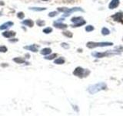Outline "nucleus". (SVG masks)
<instances>
[{
	"mask_svg": "<svg viewBox=\"0 0 123 116\" xmlns=\"http://www.w3.org/2000/svg\"><path fill=\"white\" fill-rule=\"evenodd\" d=\"M121 53L119 52L118 50H106L105 52H92V56H94L95 58L101 59L103 57H107V56H112L115 55H120Z\"/></svg>",
	"mask_w": 123,
	"mask_h": 116,
	"instance_id": "f257e3e1",
	"label": "nucleus"
},
{
	"mask_svg": "<svg viewBox=\"0 0 123 116\" xmlns=\"http://www.w3.org/2000/svg\"><path fill=\"white\" fill-rule=\"evenodd\" d=\"M106 88H107V84L105 82H99L89 86L88 88V92L91 94H95V93H98V91L105 90Z\"/></svg>",
	"mask_w": 123,
	"mask_h": 116,
	"instance_id": "f03ea898",
	"label": "nucleus"
},
{
	"mask_svg": "<svg viewBox=\"0 0 123 116\" xmlns=\"http://www.w3.org/2000/svg\"><path fill=\"white\" fill-rule=\"evenodd\" d=\"M113 45V43L112 42H93L89 41L86 44V47L89 49H94L96 47H111Z\"/></svg>",
	"mask_w": 123,
	"mask_h": 116,
	"instance_id": "7ed1b4c3",
	"label": "nucleus"
},
{
	"mask_svg": "<svg viewBox=\"0 0 123 116\" xmlns=\"http://www.w3.org/2000/svg\"><path fill=\"white\" fill-rule=\"evenodd\" d=\"M90 73H91V71L88 69H84L81 67H77L74 70L73 74L79 78H85L88 77L90 74Z\"/></svg>",
	"mask_w": 123,
	"mask_h": 116,
	"instance_id": "20e7f679",
	"label": "nucleus"
},
{
	"mask_svg": "<svg viewBox=\"0 0 123 116\" xmlns=\"http://www.w3.org/2000/svg\"><path fill=\"white\" fill-rule=\"evenodd\" d=\"M57 9H58L59 12L65 13L64 16H68L71 13L75 12H84V10L80 7H74V8H72V9H69V8H66V7H60V8H58Z\"/></svg>",
	"mask_w": 123,
	"mask_h": 116,
	"instance_id": "39448f33",
	"label": "nucleus"
},
{
	"mask_svg": "<svg viewBox=\"0 0 123 116\" xmlns=\"http://www.w3.org/2000/svg\"><path fill=\"white\" fill-rule=\"evenodd\" d=\"M111 18L115 22L123 24V12H118L111 16Z\"/></svg>",
	"mask_w": 123,
	"mask_h": 116,
	"instance_id": "423d86ee",
	"label": "nucleus"
},
{
	"mask_svg": "<svg viewBox=\"0 0 123 116\" xmlns=\"http://www.w3.org/2000/svg\"><path fill=\"white\" fill-rule=\"evenodd\" d=\"M120 1L119 0H112L110 3L108 4V9H115L119 6Z\"/></svg>",
	"mask_w": 123,
	"mask_h": 116,
	"instance_id": "0eeeda50",
	"label": "nucleus"
},
{
	"mask_svg": "<svg viewBox=\"0 0 123 116\" xmlns=\"http://www.w3.org/2000/svg\"><path fill=\"white\" fill-rule=\"evenodd\" d=\"M53 26H55V27L57 29H65L68 27V26L66 24L62 23L61 22H59V21H56V22H54Z\"/></svg>",
	"mask_w": 123,
	"mask_h": 116,
	"instance_id": "6e6552de",
	"label": "nucleus"
},
{
	"mask_svg": "<svg viewBox=\"0 0 123 116\" xmlns=\"http://www.w3.org/2000/svg\"><path fill=\"white\" fill-rule=\"evenodd\" d=\"M16 33L14 31H5L4 33H2V36L5 38H11V37H13L15 36Z\"/></svg>",
	"mask_w": 123,
	"mask_h": 116,
	"instance_id": "1a4fd4ad",
	"label": "nucleus"
},
{
	"mask_svg": "<svg viewBox=\"0 0 123 116\" xmlns=\"http://www.w3.org/2000/svg\"><path fill=\"white\" fill-rule=\"evenodd\" d=\"M38 47H39V46L33 44V45L27 46V47H24V49L29 50L30 51H32V52H34V53H36V52H38Z\"/></svg>",
	"mask_w": 123,
	"mask_h": 116,
	"instance_id": "9d476101",
	"label": "nucleus"
},
{
	"mask_svg": "<svg viewBox=\"0 0 123 116\" xmlns=\"http://www.w3.org/2000/svg\"><path fill=\"white\" fill-rule=\"evenodd\" d=\"M13 25H14V23H13L12 22H6L4 24H2V25L0 26V30H3V29H8L9 27H10V26H12Z\"/></svg>",
	"mask_w": 123,
	"mask_h": 116,
	"instance_id": "9b49d317",
	"label": "nucleus"
},
{
	"mask_svg": "<svg viewBox=\"0 0 123 116\" xmlns=\"http://www.w3.org/2000/svg\"><path fill=\"white\" fill-rule=\"evenodd\" d=\"M85 24H86V21L85 20H82L81 21H79V22L76 23H74L73 25H72L71 26H72V28H76V27H80V26H84Z\"/></svg>",
	"mask_w": 123,
	"mask_h": 116,
	"instance_id": "f8f14e48",
	"label": "nucleus"
},
{
	"mask_svg": "<svg viewBox=\"0 0 123 116\" xmlns=\"http://www.w3.org/2000/svg\"><path fill=\"white\" fill-rule=\"evenodd\" d=\"M22 23L25 26H27L29 27H33L34 26V22L31 20H24L22 22Z\"/></svg>",
	"mask_w": 123,
	"mask_h": 116,
	"instance_id": "ddd939ff",
	"label": "nucleus"
},
{
	"mask_svg": "<svg viewBox=\"0 0 123 116\" xmlns=\"http://www.w3.org/2000/svg\"><path fill=\"white\" fill-rule=\"evenodd\" d=\"M52 52V50L51 48H48V47H46V48H44V49H42L41 50V54L42 55H44V56H47L48 54H50Z\"/></svg>",
	"mask_w": 123,
	"mask_h": 116,
	"instance_id": "4468645a",
	"label": "nucleus"
},
{
	"mask_svg": "<svg viewBox=\"0 0 123 116\" xmlns=\"http://www.w3.org/2000/svg\"><path fill=\"white\" fill-rule=\"evenodd\" d=\"M65 60L63 57H59V58H57L56 60H55L54 64H59V65H62V64H65Z\"/></svg>",
	"mask_w": 123,
	"mask_h": 116,
	"instance_id": "2eb2a0df",
	"label": "nucleus"
},
{
	"mask_svg": "<svg viewBox=\"0 0 123 116\" xmlns=\"http://www.w3.org/2000/svg\"><path fill=\"white\" fill-rule=\"evenodd\" d=\"M82 20H83V18L82 16H74L71 19V21H72L73 23H78V22H79V21H81Z\"/></svg>",
	"mask_w": 123,
	"mask_h": 116,
	"instance_id": "dca6fc26",
	"label": "nucleus"
},
{
	"mask_svg": "<svg viewBox=\"0 0 123 116\" xmlns=\"http://www.w3.org/2000/svg\"><path fill=\"white\" fill-rule=\"evenodd\" d=\"M101 32H102V34L103 35V36H108V35L110 34V30L106 27H103Z\"/></svg>",
	"mask_w": 123,
	"mask_h": 116,
	"instance_id": "f3484780",
	"label": "nucleus"
},
{
	"mask_svg": "<svg viewBox=\"0 0 123 116\" xmlns=\"http://www.w3.org/2000/svg\"><path fill=\"white\" fill-rule=\"evenodd\" d=\"M62 34H63L65 36L68 37V38H72V37L73 36L72 33L70 31H63L62 32Z\"/></svg>",
	"mask_w": 123,
	"mask_h": 116,
	"instance_id": "a211bd4d",
	"label": "nucleus"
},
{
	"mask_svg": "<svg viewBox=\"0 0 123 116\" xmlns=\"http://www.w3.org/2000/svg\"><path fill=\"white\" fill-rule=\"evenodd\" d=\"M13 61L15 62L16 64H24L25 63V60L22 58L20 57H15L13 59Z\"/></svg>",
	"mask_w": 123,
	"mask_h": 116,
	"instance_id": "6ab92c4d",
	"label": "nucleus"
},
{
	"mask_svg": "<svg viewBox=\"0 0 123 116\" xmlns=\"http://www.w3.org/2000/svg\"><path fill=\"white\" fill-rule=\"evenodd\" d=\"M57 53H52V54L49 55V56H46L45 59H46V60H53V59H55L56 57H57Z\"/></svg>",
	"mask_w": 123,
	"mask_h": 116,
	"instance_id": "aec40b11",
	"label": "nucleus"
},
{
	"mask_svg": "<svg viewBox=\"0 0 123 116\" xmlns=\"http://www.w3.org/2000/svg\"><path fill=\"white\" fill-rule=\"evenodd\" d=\"M29 9L33 10V11H36V12H39V11H44L46 10V8H38V7H33V8H29Z\"/></svg>",
	"mask_w": 123,
	"mask_h": 116,
	"instance_id": "412c9836",
	"label": "nucleus"
},
{
	"mask_svg": "<svg viewBox=\"0 0 123 116\" xmlns=\"http://www.w3.org/2000/svg\"><path fill=\"white\" fill-rule=\"evenodd\" d=\"M86 32H88V33H90V32H92V31H93L95 28H94V26H92V25H89V26H86Z\"/></svg>",
	"mask_w": 123,
	"mask_h": 116,
	"instance_id": "4be33fe9",
	"label": "nucleus"
},
{
	"mask_svg": "<svg viewBox=\"0 0 123 116\" xmlns=\"http://www.w3.org/2000/svg\"><path fill=\"white\" fill-rule=\"evenodd\" d=\"M43 33H45V34H48V33H51L52 32V29L51 27H47V28H45L43 29Z\"/></svg>",
	"mask_w": 123,
	"mask_h": 116,
	"instance_id": "5701e85b",
	"label": "nucleus"
},
{
	"mask_svg": "<svg viewBox=\"0 0 123 116\" xmlns=\"http://www.w3.org/2000/svg\"><path fill=\"white\" fill-rule=\"evenodd\" d=\"M36 24L39 26H45V21H43V20H37L36 21Z\"/></svg>",
	"mask_w": 123,
	"mask_h": 116,
	"instance_id": "b1692460",
	"label": "nucleus"
},
{
	"mask_svg": "<svg viewBox=\"0 0 123 116\" xmlns=\"http://www.w3.org/2000/svg\"><path fill=\"white\" fill-rule=\"evenodd\" d=\"M7 47H5V46H0V52H2V53H5V52H7Z\"/></svg>",
	"mask_w": 123,
	"mask_h": 116,
	"instance_id": "393cba45",
	"label": "nucleus"
},
{
	"mask_svg": "<svg viewBox=\"0 0 123 116\" xmlns=\"http://www.w3.org/2000/svg\"><path fill=\"white\" fill-rule=\"evenodd\" d=\"M17 17L19 19H20V20H22V19H24L25 17V14H24V12H18V14H17Z\"/></svg>",
	"mask_w": 123,
	"mask_h": 116,
	"instance_id": "a878e982",
	"label": "nucleus"
},
{
	"mask_svg": "<svg viewBox=\"0 0 123 116\" xmlns=\"http://www.w3.org/2000/svg\"><path fill=\"white\" fill-rule=\"evenodd\" d=\"M115 50H118L119 52H123V46H119V47H115Z\"/></svg>",
	"mask_w": 123,
	"mask_h": 116,
	"instance_id": "bb28decb",
	"label": "nucleus"
},
{
	"mask_svg": "<svg viewBox=\"0 0 123 116\" xmlns=\"http://www.w3.org/2000/svg\"><path fill=\"white\" fill-rule=\"evenodd\" d=\"M58 15V12H49L48 13V16L49 17H54V16H56Z\"/></svg>",
	"mask_w": 123,
	"mask_h": 116,
	"instance_id": "cd10ccee",
	"label": "nucleus"
},
{
	"mask_svg": "<svg viewBox=\"0 0 123 116\" xmlns=\"http://www.w3.org/2000/svg\"><path fill=\"white\" fill-rule=\"evenodd\" d=\"M61 46H62V47L65 48V49H69V45L68 44H66V43H62V44H61Z\"/></svg>",
	"mask_w": 123,
	"mask_h": 116,
	"instance_id": "c85d7f7f",
	"label": "nucleus"
},
{
	"mask_svg": "<svg viewBox=\"0 0 123 116\" xmlns=\"http://www.w3.org/2000/svg\"><path fill=\"white\" fill-rule=\"evenodd\" d=\"M9 41L11 42V43H13V42H17L18 41V39H15V40H9Z\"/></svg>",
	"mask_w": 123,
	"mask_h": 116,
	"instance_id": "c756f323",
	"label": "nucleus"
},
{
	"mask_svg": "<svg viewBox=\"0 0 123 116\" xmlns=\"http://www.w3.org/2000/svg\"><path fill=\"white\" fill-rule=\"evenodd\" d=\"M1 67H8V64H1Z\"/></svg>",
	"mask_w": 123,
	"mask_h": 116,
	"instance_id": "7c9ffc66",
	"label": "nucleus"
},
{
	"mask_svg": "<svg viewBox=\"0 0 123 116\" xmlns=\"http://www.w3.org/2000/svg\"><path fill=\"white\" fill-rule=\"evenodd\" d=\"M2 6H3V5H4V2H0V6H2Z\"/></svg>",
	"mask_w": 123,
	"mask_h": 116,
	"instance_id": "2f4dec72",
	"label": "nucleus"
},
{
	"mask_svg": "<svg viewBox=\"0 0 123 116\" xmlns=\"http://www.w3.org/2000/svg\"><path fill=\"white\" fill-rule=\"evenodd\" d=\"M42 1H48V0H42Z\"/></svg>",
	"mask_w": 123,
	"mask_h": 116,
	"instance_id": "473e14b6",
	"label": "nucleus"
},
{
	"mask_svg": "<svg viewBox=\"0 0 123 116\" xmlns=\"http://www.w3.org/2000/svg\"><path fill=\"white\" fill-rule=\"evenodd\" d=\"M122 41H123V37H122Z\"/></svg>",
	"mask_w": 123,
	"mask_h": 116,
	"instance_id": "72a5a7b5",
	"label": "nucleus"
},
{
	"mask_svg": "<svg viewBox=\"0 0 123 116\" xmlns=\"http://www.w3.org/2000/svg\"><path fill=\"white\" fill-rule=\"evenodd\" d=\"M122 81H123V79H122Z\"/></svg>",
	"mask_w": 123,
	"mask_h": 116,
	"instance_id": "f704fd0d",
	"label": "nucleus"
}]
</instances>
